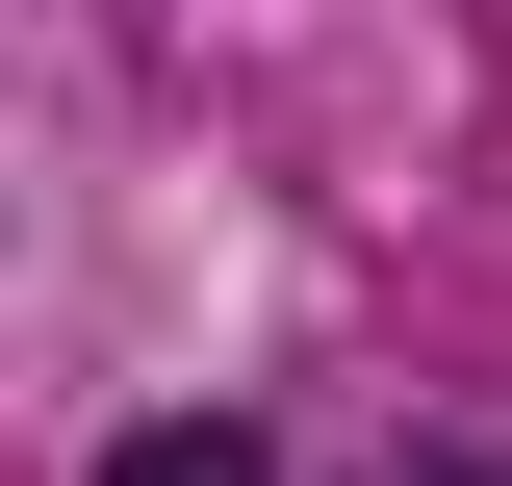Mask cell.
Instances as JSON below:
<instances>
[{
    "instance_id": "1",
    "label": "cell",
    "mask_w": 512,
    "mask_h": 486,
    "mask_svg": "<svg viewBox=\"0 0 512 486\" xmlns=\"http://www.w3.org/2000/svg\"><path fill=\"white\" fill-rule=\"evenodd\" d=\"M103 486H282V461H256V435H128Z\"/></svg>"
},
{
    "instance_id": "2",
    "label": "cell",
    "mask_w": 512,
    "mask_h": 486,
    "mask_svg": "<svg viewBox=\"0 0 512 486\" xmlns=\"http://www.w3.org/2000/svg\"><path fill=\"white\" fill-rule=\"evenodd\" d=\"M359 486H512V461H487V435H384Z\"/></svg>"
}]
</instances>
